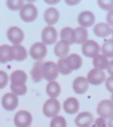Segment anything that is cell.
<instances>
[{
	"instance_id": "9a60e30c",
	"label": "cell",
	"mask_w": 113,
	"mask_h": 127,
	"mask_svg": "<svg viewBox=\"0 0 113 127\" xmlns=\"http://www.w3.org/2000/svg\"><path fill=\"white\" fill-rule=\"evenodd\" d=\"M93 122V115L89 112L79 113L75 119V123L78 127H90Z\"/></svg>"
},
{
	"instance_id": "3957f363",
	"label": "cell",
	"mask_w": 113,
	"mask_h": 127,
	"mask_svg": "<svg viewBox=\"0 0 113 127\" xmlns=\"http://www.w3.org/2000/svg\"><path fill=\"white\" fill-rule=\"evenodd\" d=\"M58 73L59 71L56 63L53 61H47L43 63L41 68L42 78L49 83L54 81L58 77Z\"/></svg>"
},
{
	"instance_id": "d6986e66",
	"label": "cell",
	"mask_w": 113,
	"mask_h": 127,
	"mask_svg": "<svg viewBox=\"0 0 113 127\" xmlns=\"http://www.w3.org/2000/svg\"><path fill=\"white\" fill-rule=\"evenodd\" d=\"M13 60L21 62L27 57V51L26 48L21 45H13L11 46Z\"/></svg>"
},
{
	"instance_id": "74e56055",
	"label": "cell",
	"mask_w": 113,
	"mask_h": 127,
	"mask_svg": "<svg viewBox=\"0 0 113 127\" xmlns=\"http://www.w3.org/2000/svg\"><path fill=\"white\" fill-rule=\"evenodd\" d=\"M108 127H113V117L110 119L108 122Z\"/></svg>"
},
{
	"instance_id": "5b68a950",
	"label": "cell",
	"mask_w": 113,
	"mask_h": 127,
	"mask_svg": "<svg viewBox=\"0 0 113 127\" xmlns=\"http://www.w3.org/2000/svg\"><path fill=\"white\" fill-rule=\"evenodd\" d=\"M61 110L59 101L54 98L48 99L43 106V113L47 118H55Z\"/></svg>"
},
{
	"instance_id": "8fae6325",
	"label": "cell",
	"mask_w": 113,
	"mask_h": 127,
	"mask_svg": "<svg viewBox=\"0 0 113 127\" xmlns=\"http://www.w3.org/2000/svg\"><path fill=\"white\" fill-rule=\"evenodd\" d=\"M58 37V33L55 28L52 26H47L41 32V40L42 43L46 45L54 44Z\"/></svg>"
},
{
	"instance_id": "d4e9b609",
	"label": "cell",
	"mask_w": 113,
	"mask_h": 127,
	"mask_svg": "<svg viewBox=\"0 0 113 127\" xmlns=\"http://www.w3.org/2000/svg\"><path fill=\"white\" fill-rule=\"evenodd\" d=\"M70 51V46L63 41L58 42L54 47V54L58 57L64 58Z\"/></svg>"
},
{
	"instance_id": "f546056e",
	"label": "cell",
	"mask_w": 113,
	"mask_h": 127,
	"mask_svg": "<svg viewBox=\"0 0 113 127\" xmlns=\"http://www.w3.org/2000/svg\"><path fill=\"white\" fill-rule=\"evenodd\" d=\"M7 7L11 10H18L21 9L22 5L24 4V1L22 0H7L6 1Z\"/></svg>"
},
{
	"instance_id": "44dd1931",
	"label": "cell",
	"mask_w": 113,
	"mask_h": 127,
	"mask_svg": "<svg viewBox=\"0 0 113 127\" xmlns=\"http://www.w3.org/2000/svg\"><path fill=\"white\" fill-rule=\"evenodd\" d=\"M94 33L98 37H107L112 33V29L106 23L100 22L95 25L93 28Z\"/></svg>"
},
{
	"instance_id": "4fadbf2b",
	"label": "cell",
	"mask_w": 113,
	"mask_h": 127,
	"mask_svg": "<svg viewBox=\"0 0 113 127\" xmlns=\"http://www.w3.org/2000/svg\"><path fill=\"white\" fill-rule=\"evenodd\" d=\"M106 80V74L103 70L93 68L87 74V81L92 85L97 86L103 83Z\"/></svg>"
},
{
	"instance_id": "8d00e7d4",
	"label": "cell",
	"mask_w": 113,
	"mask_h": 127,
	"mask_svg": "<svg viewBox=\"0 0 113 127\" xmlns=\"http://www.w3.org/2000/svg\"><path fill=\"white\" fill-rule=\"evenodd\" d=\"M65 2L67 3V4H70V5H75V4H78V3H79L80 2V0L79 1H65Z\"/></svg>"
},
{
	"instance_id": "30bf717a",
	"label": "cell",
	"mask_w": 113,
	"mask_h": 127,
	"mask_svg": "<svg viewBox=\"0 0 113 127\" xmlns=\"http://www.w3.org/2000/svg\"><path fill=\"white\" fill-rule=\"evenodd\" d=\"M7 37L13 45H20L24 39V33L20 28L12 26L7 31Z\"/></svg>"
},
{
	"instance_id": "ac0fdd59",
	"label": "cell",
	"mask_w": 113,
	"mask_h": 127,
	"mask_svg": "<svg viewBox=\"0 0 113 127\" xmlns=\"http://www.w3.org/2000/svg\"><path fill=\"white\" fill-rule=\"evenodd\" d=\"M79 102L78 100L73 97H68L63 104V107L64 111L70 115L75 114L79 110Z\"/></svg>"
},
{
	"instance_id": "60d3db41",
	"label": "cell",
	"mask_w": 113,
	"mask_h": 127,
	"mask_svg": "<svg viewBox=\"0 0 113 127\" xmlns=\"http://www.w3.org/2000/svg\"><path fill=\"white\" fill-rule=\"evenodd\" d=\"M112 34H113V29H112Z\"/></svg>"
},
{
	"instance_id": "603a6c76",
	"label": "cell",
	"mask_w": 113,
	"mask_h": 127,
	"mask_svg": "<svg viewBox=\"0 0 113 127\" xmlns=\"http://www.w3.org/2000/svg\"><path fill=\"white\" fill-rule=\"evenodd\" d=\"M44 62L37 61L34 63V65L30 71V75L34 83H39L42 80V74H41V68Z\"/></svg>"
},
{
	"instance_id": "2e32d148",
	"label": "cell",
	"mask_w": 113,
	"mask_h": 127,
	"mask_svg": "<svg viewBox=\"0 0 113 127\" xmlns=\"http://www.w3.org/2000/svg\"><path fill=\"white\" fill-rule=\"evenodd\" d=\"M95 21V15L91 11H83L81 12L78 17V23L82 26V28H90L91 27Z\"/></svg>"
},
{
	"instance_id": "9c48e42d",
	"label": "cell",
	"mask_w": 113,
	"mask_h": 127,
	"mask_svg": "<svg viewBox=\"0 0 113 127\" xmlns=\"http://www.w3.org/2000/svg\"><path fill=\"white\" fill-rule=\"evenodd\" d=\"M47 49L44 44L38 42L34 43L30 48V57L37 61H41L47 55Z\"/></svg>"
},
{
	"instance_id": "d590c367",
	"label": "cell",
	"mask_w": 113,
	"mask_h": 127,
	"mask_svg": "<svg viewBox=\"0 0 113 127\" xmlns=\"http://www.w3.org/2000/svg\"><path fill=\"white\" fill-rule=\"evenodd\" d=\"M107 70V72L109 73V74L111 77H113V60H111L110 62H109V65H108Z\"/></svg>"
},
{
	"instance_id": "7a4b0ae2",
	"label": "cell",
	"mask_w": 113,
	"mask_h": 127,
	"mask_svg": "<svg viewBox=\"0 0 113 127\" xmlns=\"http://www.w3.org/2000/svg\"><path fill=\"white\" fill-rule=\"evenodd\" d=\"M27 76L25 71L22 70L14 71L10 75V89L13 94L17 95H24L27 93V88L26 82Z\"/></svg>"
},
{
	"instance_id": "ba28073f",
	"label": "cell",
	"mask_w": 113,
	"mask_h": 127,
	"mask_svg": "<svg viewBox=\"0 0 113 127\" xmlns=\"http://www.w3.org/2000/svg\"><path fill=\"white\" fill-rule=\"evenodd\" d=\"M97 113L103 119H110L113 117V103L110 100L101 101L97 107Z\"/></svg>"
},
{
	"instance_id": "cb8c5ba5",
	"label": "cell",
	"mask_w": 113,
	"mask_h": 127,
	"mask_svg": "<svg viewBox=\"0 0 113 127\" xmlns=\"http://www.w3.org/2000/svg\"><path fill=\"white\" fill-rule=\"evenodd\" d=\"M60 37L61 39V41L65 42L68 45L75 43L73 29L70 27H64L63 29H61L60 32Z\"/></svg>"
},
{
	"instance_id": "f35d334b",
	"label": "cell",
	"mask_w": 113,
	"mask_h": 127,
	"mask_svg": "<svg viewBox=\"0 0 113 127\" xmlns=\"http://www.w3.org/2000/svg\"><path fill=\"white\" fill-rule=\"evenodd\" d=\"M58 1H46L47 3H50V4H55V3H57V2H58Z\"/></svg>"
},
{
	"instance_id": "d6a6232c",
	"label": "cell",
	"mask_w": 113,
	"mask_h": 127,
	"mask_svg": "<svg viewBox=\"0 0 113 127\" xmlns=\"http://www.w3.org/2000/svg\"><path fill=\"white\" fill-rule=\"evenodd\" d=\"M93 127H107L106 121L101 118H98L95 120Z\"/></svg>"
},
{
	"instance_id": "f1b7e54d",
	"label": "cell",
	"mask_w": 113,
	"mask_h": 127,
	"mask_svg": "<svg viewBox=\"0 0 113 127\" xmlns=\"http://www.w3.org/2000/svg\"><path fill=\"white\" fill-rule=\"evenodd\" d=\"M50 127H67L66 119L63 116H56L52 119Z\"/></svg>"
},
{
	"instance_id": "ffe728a7",
	"label": "cell",
	"mask_w": 113,
	"mask_h": 127,
	"mask_svg": "<svg viewBox=\"0 0 113 127\" xmlns=\"http://www.w3.org/2000/svg\"><path fill=\"white\" fill-rule=\"evenodd\" d=\"M74 42L76 44H84L88 39V31L86 28L78 27L73 30Z\"/></svg>"
},
{
	"instance_id": "277c9868",
	"label": "cell",
	"mask_w": 113,
	"mask_h": 127,
	"mask_svg": "<svg viewBox=\"0 0 113 127\" xmlns=\"http://www.w3.org/2000/svg\"><path fill=\"white\" fill-rule=\"evenodd\" d=\"M20 18L25 22H31L36 20L38 16V10L36 7L30 3L24 4L20 9Z\"/></svg>"
},
{
	"instance_id": "7402d4cb",
	"label": "cell",
	"mask_w": 113,
	"mask_h": 127,
	"mask_svg": "<svg viewBox=\"0 0 113 127\" xmlns=\"http://www.w3.org/2000/svg\"><path fill=\"white\" fill-rule=\"evenodd\" d=\"M13 60L12 48L10 45H0V63H6Z\"/></svg>"
},
{
	"instance_id": "52a82bcc",
	"label": "cell",
	"mask_w": 113,
	"mask_h": 127,
	"mask_svg": "<svg viewBox=\"0 0 113 127\" xmlns=\"http://www.w3.org/2000/svg\"><path fill=\"white\" fill-rule=\"evenodd\" d=\"M100 45L97 42L93 39L86 41L81 47L83 54L87 57H95L98 55L100 52Z\"/></svg>"
},
{
	"instance_id": "4dcf8cb0",
	"label": "cell",
	"mask_w": 113,
	"mask_h": 127,
	"mask_svg": "<svg viewBox=\"0 0 113 127\" xmlns=\"http://www.w3.org/2000/svg\"><path fill=\"white\" fill-rule=\"evenodd\" d=\"M99 7L104 10H111L113 9V0H99L98 1Z\"/></svg>"
},
{
	"instance_id": "8992f818",
	"label": "cell",
	"mask_w": 113,
	"mask_h": 127,
	"mask_svg": "<svg viewBox=\"0 0 113 127\" xmlns=\"http://www.w3.org/2000/svg\"><path fill=\"white\" fill-rule=\"evenodd\" d=\"M13 122L16 127H30L33 122V117L28 111L20 110L16 113Z\"/></svg>"
},
{
	"instance_id": "e575fe53",
	"label": "cell",
	"mask_w": 113,
	"mask_h": 127,
	"mask_svg": "<svg viewBox=\"0 0 113 127\" xmlns=\"http://www.w3.org/2000/svg\"><path fill=\"white\" fill-rule=\"evenodd\" d=\"M107 25L113 26V9L111 10L110 11H109V13L107 15Z\"/></svg>"
},
{
	"instance_id": "4316f807",
	"label": "cell",
	"mask_w": 113,
	"mask_h": 127,
	"mask_svg": "<svg viewBox=\"0 0 113 127\" xmlns=\"http://www.w3.org/2000/svg\"><path fill=\"white\" fill-rule=\"evenodd\" d=\"M93 64L95 66V68L104 70L107 68L109 65V60L103 54H98V56L93 58Z\"/></svg>"
},
{
	"instance_id": "5bb4252c",
	"label": "cell",
	"mask_w": 113,
	"mask_h": 127,
	"mask_svg": "<svg viewBox=\"0 0 113 127\" xmlns=\"http://www.w3.org/2000/svg\"><path fill=\"white\" fill-rule=\"evenodd\" d=\"M89 88L87 79L84 77H78L73 82V89L75 93L78 95L84 94Z\"/></svg>"
},
{
	"instance_id": "83f0119b",
	"label": "cell",
	"mask_w": 113,
	"mask_h": 127,
	"mask_svg": "<svg viewBox=\"0 0 113 127\" xmlns=\"http://www.w3.org/2000/svg\"><path fill=\"white\" fill-rule=\"evenodd\" d=\"M102 54L105 57L113 58V39L106 40L102 45Z\"/></svg>"
},
{
	"instance_id": "836d02e7",
	"label": "cell",
	"mask_w": 113,
	"mask_h": 127,
	"mask_svg": "<svg viewBox=\"0 0 113 127\" xmlns=\"http://www.w3.org/2000/svg\"><path fill=\"white\" fill-rule=\"evenodd\" d=\"M106 86L110 92L113 93V77H110L106 80Z\"/></svg>"
},
{
	"instance_id": "ab89813d",
	"label": "cell",
	"mask_w": 113,
	"mask_h": 127,
	"mask_svg": "<svg viewBox=\"0 0 113 127\" xmlns=\"http://www.w3.org/2000/svg\"><path fill=\"white\" fill-rule=\"evenodd\" d=\"M111 99H112V102H113V95H112V97H111Z\"/></svg>"
},
{
	"instance_id": "7c38bea8",
	"label": "cell",
	"mask_w": 113,
	"mask_h": 127,
	"mask_svg": "<svg viewBox=\"0 0 113 127\" xmlns=\"http://www.w3.org/2000/svg\"><path fill=\"white\" fill-rule=\"evenodd\" d=\"M18 105V97L13 93H6L1 98V106L7 111H13Z\"/></svg>"
},
{
	"instance_id": "484cf974",
	"label": "cell",
	"mask_w": 113,
	"mask_h": 127,
	"mask_svg": "<svg viewBox=\"0 0 113 127\" xmlns=\"http://www.w3.org/2000/svg\"><path fill=\"white\" fill-rule=\"evenodd\" d=\"M46 92L49 97L51 98L56 99L57 97L59 96L61 93V86L56 81L50 82L46 87Z\"/></svg>"
},
{
	"instance_id": "6da1fadb",
	"label": "cell",
	"mask_w": 113,
	"mask_h": 127,
	"mask_svg": "<svg viewBox=\"0 0 113 127\" xmlns=\"http://www.w3.org/2000/svg\"><path fill=\"white\" fill-rule=\"evenodd\" d=\"M83 63L81 57L78 54H71L68 57L61 58L58 62V69L63 75H68L73 71L79 69Z\"/></svg>"
},
{
	"instance_id": "1f68e13d",
	"label": "cell",
	"mask_w": 113,
	"mask_h": 127,
	"mask_svg": "<svg viewBox=\"0 0 113 127\" xmlns=\"http://www.w3.org/2000/svg\"><path fill=\"white\" fill-rule=\"evenodd\" d=\"M8 75L4 71L0 70V89H4L8 83Z\"/></svg>"
},
{
	"instance_id": "e0dca14e",
	"label": "cell",
	"mask_w": 113,
	"mask_h": 127,
	"mask_svg": "<svg viewBox=\"0 0 113 127\" xmlns=\"http://www.w3.org/2000/svg\"><path fill=\"white\" fill-rule=\"evenodd\" d=\"M59 17L60 13L58 10L53 7L47 8L44 13V19L45 22L49 25V26L57 23L59 19Z\"/></svg>"
}]
</instances>
